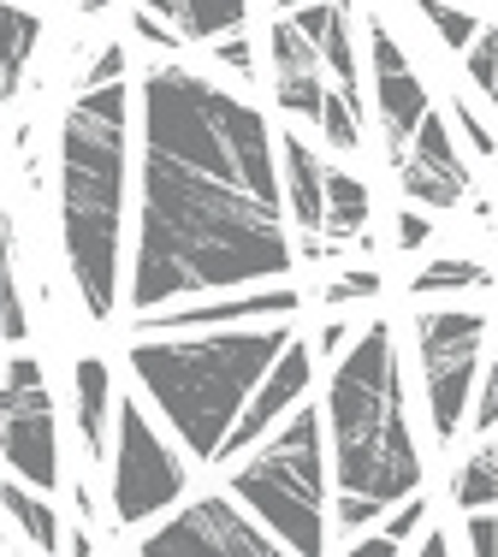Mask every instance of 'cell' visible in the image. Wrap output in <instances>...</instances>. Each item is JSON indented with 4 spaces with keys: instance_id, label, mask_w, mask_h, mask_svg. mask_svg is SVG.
Instances as JSON below:
<instances>
[{
    "instance_id": "obj_40",
    "label": "cell",
    "mask_w": 498,
    "mask_h": 557,
    "mask_svg": "<svg viewBox=\"0 0 498 557\" xmlns=\"http://www.w3.org/2000/svg\"><path fill=\"white\" fill-rule=\"evenodd\" d=\"M415 552H427V557H445V552H457V540L445 534V528H427V534L415 540Z\"/></svg>"
},
{
    "instance_id": "obj_39",
    "label": "cell",
    "mask_w": 498,
    "mask_h": 557,
    "mask_svg": "<svg viewBox=\"0 0 498 557\" xmlns=\"http://www.w3.org/2000/svg\"><path fill=\"white\" fill-rule=\"evenodd\" d=\"M326 256H338L326 232H297V261H309V268H314V261H326Z\"/></svg>"
},
{
    "instance_id": "obj_1",
    "label": "cell",
    "mask_w": 498,
    "mask_h": 557,
    "mask_svg": "<svg viewBox=\"0 0 498 557\" xmlns=\"http://www.w3.org/2000/svg\"><path fill=\"white\" fill-rule=\"evenodd\" d=\"M137 256L130 314L291 273L279 143L261 108L178 60H149L137 89Z\"/></svg>"
},
{
    "instance_id": "obj_26",
    "label": "cell",
    "mask_w": 498,
    "mask_h": 557,
    "mask_svg": "<svg viewBox=\"0 0 498 557\" xmlns=\"http://www.w3.org/2000/svg\"><path fill=\"white\" fill-rule=\"evenodd\" d=\"M410 7L422 12L427 24H434V30H439V42L451 48V54H463V48L475 42L481 30H487V24H481L469 7H457V0H410Z\"/></svg>"
},
{
    "instance_id": "obj_23",
    "label": "cell",
    "mask_w": 498,
    "mask_h": 557,
    "mask_svg": "<svg viewBox=\"0 0 498 557\" xmlns=\"http://www.w3.org/2000/svg\"><path fill=\"white\" fill-rule=\"evenodd\" d=\"M451 504L457 510H498V450L493 440L481 445V450H469V462H457V474H451Z\"/></svg>"
},
{
    "instance_id": "obj_44",
    "label": "cell",
    "mask_w": 498,
    "mask_h": 557,
    "mask_svg": "<svg viewBox=\"0 0 498 557\" xmlns=\"http://www.w3.org/2000/svg\"><path fill=\"white\" fill-rule=\"evenodd\" d=\"M487 440H493V450H498V433H487Z\"/></svg>"
},
{
    "instance_id": "obj_42",
    "label": "cell",
    "mask_w": 498,
    "mask_h": 557,
    "mask_svg": "<svg viewBox=\"0 0 498 557\" xmlns=\"http://www.w3.org/2000/svg\"><path fill=\"white\" fill-rule=\"evenodd\" d=\"M113 0H77V12H89V18H96V12H108Z\"/></svg>"
},
{
    "instance_id": "obj_41",
    "label": "cell",
    "mask_w": 498,
    "mask_h": 557,
    "mask_svg": "<svg viewBox=\"0 0 498 557\" xmlns=\"http://www.w3.org/2000/svg\"><path fill=\"white\" fill-rule=\"evenodd\" d=\"M60 552H72V557H89V552H96V534H89V528H65Z\"/></svg>"
},
{
    "instance_id": "obj_20",
    "label": "cell",
    "mask_w": 498,
    "mask_h": 557,
    "mask_svg": "<svg viewBox=\"0 0 498 557\" xmlns=\"http://www.w3.org/2000/svg\"><path fill=\"white\" fill-rule=\"evenodd\" d=\"M142 7L173 18L185 30V42H202V48L244 30V18H249V0H142Z\"/></svg>"
},
{
    "instance_id": "obj_18",
    "label": "cell",
    "mask_w": 498,
    "mask_h": 557,
    "mask_svg": "<svg viewBox=\"0 0 498 557\" xmlns=\"http://www.w3.org/2000/svg\"><path fill=\"white\" fill-rule=\"evenodd\" d=\"M36 48H42V12H36V0H0V101H18Z\"/></svg>"
},
{
    "instance_id": "obj_21",
    "label": "cell",
    "mask_w": 498,
    "mask_h": 557,
    "mask_svg": "<svg viewBox=\"0 0 498 557\" xmlns=\"http://www.w3.org/2000/svg\"><path fill=\"white\" fill-rule=\"evenodd\" d=\"M369 225H374V190L357 172L333 166L326 172V237H333V244H357Z\"/></svg>"
},
{
    "instance_id": "obj_15",
    "label": "cell",
    "mask_w": 498,
    "mask_h": 557,
    "mask_svg": "<svg viewBox=\"0 0 498 557\" xmlns=\"http://www.w3.org/2000/svg\"><path fill=\"white\" fill-rule=\"evenodd\" d=\"M279 172H285V208L297 232H326V154L314 149L297 125L279 131Z\"/></svg>"
},
{
    "instance_id": "obj_11",
    "label": "cell",
    "mask_w": 498,
    "mask_h": 557,
    "mask_svg": "<svg viewBox=\"0 0 498 557\" xmlns=\"http://www.w3.org/2000/svg\"><path fill=\"white\" fill-rule=\"evenodd\" d=\"M398 184H403V202L415 208H457L475 196V172L457 154V131L451 113H427L422 131L410 137V149L398 154Z\"/></svg>"
},
{
    "instance_id": "obj_24",
    "label": "cell",
    "mask_w": 498,
    "mask_h": 557,
    "mask_svg": "<svg viewBox=\"0 0 498 557\" xmlns=\"http://www.w3.org/2000/svg\"><path fill=\"white\" fill-rule=\"evenodd\" d=\"M493 273L469 256H434L427 268H415L410 278V297H445V290H487Z\"/></svg>"
},
{
    "instance_id": "obj_32",
    "label": "cell",
    "mask_w": 498,
    "mask_h": 557,
    "mask_svg": "<svg viewBox=\"0 0 498 557\" xmlns=\"http://www.w3.org/2000/svg\"><path fill=\"white\" fill-rule=\"evenodd\" d=\"M333 309H345V302H369L379 297V273L374 268H357V273H338V278H326V290H321Z\"/></svg>"
},
{
    "instance_id": "obj_28",
    "label": "cell",
    "mask_w": 498,
    "mask_h": 557,
    "mask_svg": "<svg viewBox=\"0 0 498 557\" xmlns=\"http://www.w3.org/2000/svg\"><path fill=\"white\" fill-rule=\"evenodd\" d=\"M130 30H137V42L154 48V54H185V48H190L185 30H178L173 18H161V12H149L142 0H137V12H130Z\"/></svg>"
},
{
    "instance_id": "obj_30",
    "label": "cell",
    "mask_w": 498,
    "mask_h": 557,
    "mask_svg": "<svg viewBox=\"0 0 498 557\" xmlns=\"http://www.w3.org/2000/svg\"><path fill=\"white\" fill-rule=\"evenodd\" d=\"M125 72H130V48L125 42H108V48H96V60L77 72V89H101V84H125Z\"/></svg>"
},
{
    "instance_id": "obj_19",
    "label": "cell",
    "mask_w": 498,
    "mask_h": 557,
    "mask_svg": "<svg viewBox=\"0 0 498 557\" xmlns=\"http://www.w3.org/2000/svg\"><path fill=\"white\" fill-rule=\"evenodd\" d=\"M0 510L12 516V528L24 534V546H30V552H60L65 522L54 516V504H48V493H36L30 481H18L7 462H0Z\"/></svg>"
},
{
    "instance_id": "obj_45",
    "label": "cell",
    "mask_w": 498,
    "mask_h": 557,
    "mask_svg": "<svg viewBox=\"0 0 498 557\" xmlns=\"http://www.w3.org/2000/svg\"><path fill=\"white\" fill-rule=\"evenodd\" d=\"M0 380H7V362H0Z\"/></svg>"
},
{
    "instance_id": "obj_7",
    "label": "cell",
    "mask_w": 498,
    "mask_h": 557,
    "mask_svg": "<svg viewBox=\"0 0 498 557\" xmlns=\"http://www.w3.org/2000/svg\"><path fill=\"white\" fill-rule=\"evenodd\" d=\"M410 338H415V362H422V397L434 440L451 445L475 416L481 362L493 350V321L481 309H415Z\"/></svg>"
},
{
    "instance_id": "obj_37",
    "label": "cell",
    "mask_w": 498,
    "mask_h": 557,
    "mask_svg": "<svg viewBox=\"0 0 498 557\" xmlns=\"http://www.w3.org/2000/svg\"><path fill=\"white\" fill-rule=\"evenodd\" d=\"M350 338H357V333H350V321H326L321 333H314V350H321V356H333V362H338V356L350 350Z\"/></svg>"
},
{
    "instance_id": "obj_6",
    "label": "cell",
    "mask_w": 498,
    "mask_h": 557,
    "mask_svg": "<svg viewBox=\"0 0 498 557\" xmlns=\"http://www.w3.org/2000/svg\"><path fill=\"white\" fill-rule=\"evenodd\" d=\"M190 486V450L178 433L149 416L137 397H120L113 416V450H108V498H113V528H142L161 522L173 504H185Z\"/></svg>"
},
{
    "instance_id": "obj_33",
    "label": "cell",
    "mask_w": 498,
    "mask_h": 557,
    "mask_svg": "<svg viewBox=\"0 0 498 557\" xmlns=\"http://www.w3.org/2000/svg\"><path fill=\"white\" fill-rule=\"evenodd\" d=\"M208 54H214L226 72H238V77H256V42H249L244 30H232V36H220V42H208Z\"/></svg>"
},
{
    "instance_id": "obj_22",
    "label": "cell",
    "mask_w": 498,
    "mask_h": 557,
    "mask_svg": "<svg viewBox=\"0 0 498 557\" xmlns=\"http://www.w3.org/2000/svg\"><path fill=\"white\" fill-rule=\"evenodd\" d=\"M12 214L0 208V344H24L30 338V309L18 290V261H12Z\"/></svg>"
},
{
    "instance_id": "obj_13",
    "label": "cell",
    "mask_w": 498,
    "mask_h": 557,
    "mask_svg": "<svg viewBox=\"0 0 498 557\" xmlns=\"http://www.w3.org/2000/svg\"><path fill=\"white\" fill-rule=\"evenodd\" d=\"M314 356H321V350H314V338H291V344H285V356L267 368V380H261L256 397L244 404L238 428L226 433V445H220V457H214V462L244 457L249 445H256V440H267V433L279 428V421L291 416L297 404H303V397L314 392Z\"/></svg>"
},
{
    "instance_id": "obj_29",
    "label": "cell",
    "mask_w": 498,
    "mask_h": 557,
    "mask_svg": "<svg viewBox=\"0 0 498 557\" xmlns=\"http://www.w3.org/2000/svg\"><path fill=\"white\" fill-rule=\"evenodd\" d=\"M451 131H457V137H463L469 149L481 154V161H498V137H493L487 119L469 108V96H451Z\"/></svg>"
},
{
    "instance_id": "obj_12",
    "label": "cell",
    "mask_w": 498,
    "mask_h": 557,
    "mask_svg": "<svg viewBox=\"0 0 498 557\" xmlns=\"http://www.w3.org/2000/svg\"><path fill=\"white\" fill-rule=\"evenodd\" d=\"M369 60H374V113H379V131H386L391 161H398L410 149V137L422 131V119L434 113V101H427V84L403 54V42L379 18L369 24Z\"/></svg>"
},
{
    "instance_id": "obj_34",
    "label": "cell",
    "mask_w": 498,
    "mask_h": 557,
    "mask_svg": "<svg viewBox=\"0 0 498 557\" xmlns=\"http://www.w3.org/2000/svg\"><path fill=\"white\" fill-rule=\"evenodd\" d=\"M422 522H427V493H410V498H398V504H391V510H386V522H379V528H386V534H398L403 546H410V534H415Z\"/></svg>"
},
{
    "instance_id": "obj_5",
    "label": "cell",
    "mask_w": 498,
    "mask_h": 557,
    "mask_svg": "<svg viewBox=\"0 0 498 557\" xmlns=\"http://www.w3.org/2000/svg\"><path fill=\"white\" fill-rule=\"evenodd\" d=\"M326 409L303 397L267 440L249 445L226 481V493H238L261 516V528L297 557L326 552Z\"/></svg>"
},
{
    "instance_id": "obj_8",
    "label": "cell",
    "mask_w": 498,
    "mask_h": 557,
    "mask_svg": "<svg viewBox=\"0 0 498 557\" xmlns=\"http://www.w3.org/2000/svg\"><path fill=\"white\" fill-rule=\"evenodd\" d=\"M142 557H279L285 546L261 528V516L249 510L238 493H208L154 522V534L137 540Z\"/></svg>"
},
{
    "instance_id": "obj_4",
    "label": "cell",
    "mask_w": 498,
    "mask_h": 557,
    "mask_svg": "<svg viewBox=\"0 0 498 557\" xmlns=\"http://www.w3.org/2000/svg\"><path fill=\"white\" fill-rule=\"evenodd\" d=\"M326 445H333V493L374 498L391 510L422 493L427 457L410 428V386H403V344L391 321H369L326 380Z\"/></svg>"
},
{
    "instance_id": "obj_3",
    "label": "cell",
    "mask_w": 498,
    "mask_h": 557,
    "mask_svg": "<svg viewBox=\"0 0 498 557\" xmlns=\"http://www.w3.org/2000/svg\"><path fill=\"white\" fill-rule=\"evenodd\" d=\"M297 333L285 321L208 326V333H137L130 374H137L149 409L178 433L196 462H214L226 433L238 428L244 404L267 380Z\"/></svg>"
},
{
    "instance_id": "obj_9",
    "label": "cell",
    "mask_w": 498,
    "mask_h": 557,
    "mask_svg": "<svg viewBox=\"0 0 498 557\" xmlns=\"http://www.w3.org/2000/svg\"><path fill=\"white\" fill-rule=\"evenodd\" d=\"M0 462L36 493H60L65 462H60V409L48 380H0Z\"/></svg>"
},
{
    "instance_id": "obj_14",
    "label": "cell",
    "mask_w": 498,
    "mask_h": 557,
    "mask_svg": "<svg viewBox=\"0 0 498 557\" xmlns=\"http://www.w3.org/2000/svg\"><path fill=\"white\" fill-rule=\"evenodd\" d=\"M267 60H273V101H279L297 125H321V108H326V60H321V42H314L291 12H285V18H273Z\"/></svg>"
},
{
    "instance_id": "obj_43",
    "label": "cell",
    "mask_w": 498,
    "mask_h": 557,
    "mask_svg": "<svg viewBox=\"0 0 498 557\" xmlns=\"http://www.w3.org/2000/svg\"><path fill=\"white\" fill-rule=\"evenodd\" d=\"M297 7H303V0H273V12H297Z\"/></svg>"
},
{
    "instance_id": "obj_31",
    "label": "cell",
    "mask_w": 498,
    "mask_h": 557,
    "mask_svg": "<svg viewBox=\"0 0 498 557\" xmlns=\"http://www.w3.org/2000/svg\"><path fill=\"white\" fill-rule=\"evenodd\" d=\"M475 433H498V326H493V350H487V380H481L475 416H469Z\"/></svg>"
},
{
    "instance_id": "obj_36",
    "label": "cell",
    "mask_w": 498,
    "mask_h": 557,
    "mask_svg": "<svg viewBox=\"0 0 498 557\" xmlns=\"http://www.w3.org/2000/svg\"><path fill=\"white\" fill-rule=\"evenodd\" d=\"M422 244H434V208H403L398 214V249H422Z\"/></svg>"
},
{
    "instance_id": "obj_10",
    "label": "cell",
    "mask_w": 498,
    "mask_h": 557,
    "mask_svg": "<svg viewBox=\"0 0 498 557\" xmlns=\"http://www.w3.org/2000/svg\"><path fill=\"white\" fill-rule=\"evenodd\" d=\"M303 290L291 278H273V285H244L238 297L226 290H208L202 302H166V309L137 314V333H208V326H249V321H291L303 309Z\"/></svg>"
},
{
    "instance_id": "obj_35",
    "label": "cell",
    "mask_w": 498,
    "mask_h": 557,
    "mask_svg": "<svg viewBox=\"0 0 498 557\" xmlns=\"http://www.w3.org/2000/svg\"><path fill=\"white\" fill-rule=\"evenodd\" d=\"M463 552H475V557H498V510H469Z\"/></svg>"
},
{
    "instance_id": "obj_38",
    "label": "cell",
    "mask_w": 498,
    "mask_h": 557,
    "mask_svg": "<svg viewBox=\"0 0 498 557\" xmlns=\"http://www.w3.org/2000/svg\"><path fill=\"white\" fill-rule=\"evenodd\" d=\"M398 552H403V540L386 534V528H374V534H362L357 546H350V557H398Z\"/></svg>"
},
{
    "instance_id": "obj_2",
    "label": "cell",
    "mask_w": 498,
    "mask_h": 557,
    "mask_svg": "<svg viewBox=\"0 0 498 557\" xmlns=\"http://www.w3.org/2000/svg\"><path fill=\"white\" fill-rule=\"evenodd\" d=\"M130 125V84L77 89L60 119V256L89 321H113L125 302Z\"/></svg>"
},
{
    "instance_id": "obj_25",
    "label": "cell",
    "mask_w": 498,
    "mask_h": 557,
    "mask_svg": "<svg viewBox=\"0 0 498 557\" xmlns=\"http://www.w3.org/2000/svg\"><path fill=\"white\" fill-rule=\"evenodd\" d=\"M362 101L357 96H345V89H326V108H321V137H326V149H338V154H350L362 143Z\"/></svg>"
},
{
    "instance_id": "obj_27",
    "label": "cell",
    "mask_w": 498,
    "mask_h": 557,
    "mask_svg": "<svg viewBox=\"0 0 498 557\" xmlns=\"http://www.w3.org/2000/svg\"><path fill=\"white\" fill-rule=\"evenodd\" d=\"M463 54H469V60H463V65H469V84H475L481 96H487L493 108H498V30H493V24L463 48Z\"/></svg>"
},
{
    "instance_id": "obj_17",
    "label": "cell",
    "mask_w": 498,
    "mask_h": 557,
    "mask_svg": "<svg viewBox=\"0 0 498 557\" xmlns=\"http://www.w3.org/2000/svg\"><path fill=\"white\" fill-rule=\"evenodd\" d=\"M291 18L321 42V60H326V72H333V84L362 101V60H357V18H350V0H303Z\"/></svg>"
},
{
    "instance_id": "obj_46",
    "label": "cell",
    "mask_w": 498,
    "mask_h": 557,
    "mask_svg": "<svg viewBox=\"0 0 498 557\" xmlns=\"http://www.w3.org/2000/svg\"><path fill=\"white\" fill-rule=\"evenodd\" d=\"M36 7H48V0H36Z\"/></svg>"
},
{
    "instance_id": "obj_16",
    "label": "cell",
    "mask_w": 498,
    "mask_h": 557,
    "mask_svg": "<svg viewBox=\"0 0 498 557\" xmlns=\"http://www.w3.org/2000/svg\"><path fill=\"white\" fill-rule=\"evenodd\" d=\"M113 368L101 356H77L72 362V421H77V445L89 462H108L113 450Z\"/></svg>"
}]
</instances>
